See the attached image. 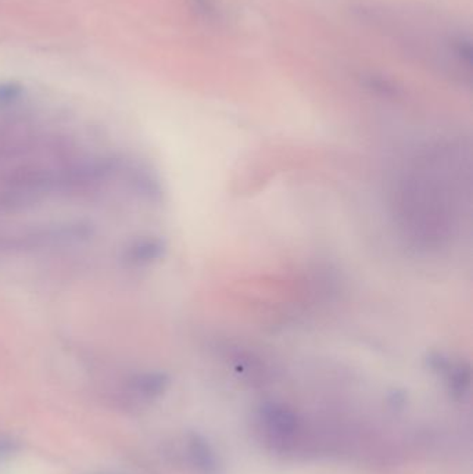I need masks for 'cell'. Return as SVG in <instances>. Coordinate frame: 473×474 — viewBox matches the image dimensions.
I'll use <instances>...</instances> for the list:
<instances>
[{
    "mask_svg": "<svg viewBox=\"0 0 473 474\" xmlns=\"http://www.w3.org/2000/svg\"><path fill=\"white\" fill-rule=\"evenodd\" d=\"M264 419L273 430L283 434L293 433L297 423L296 415L293 412L276 405H270L264 409Z\"/></svg>",
    "mask_w": 473,
    "mask_h": 474,
    "instance_id": "cell-3",
    "label": "cell"
},
{
    "mask_svg": "<svg viewBox=\"0 0 473 474\" xmlns=\"http://www.w3.org/2000/svg\"><path fill=\"white\" fill-rule=\"evenodd\" d=\"M188 453L192 465L201 474H218V462L215 452L208 441L200 434H192L188 440Z\"/></svg>",
    "mask_w": 473,
    "mask_h": 474,
    "instance_id": "cell-1",
    "label": "cell"
},
{
    "mask_svg": "<svg viewBox=\"0 0 473 474\" xmlns=\"http://www.w3.org/2000/svg\"><path fill=\"white\" fill-rule=\"evenodd\" d=\"M131 387L143 397L154 398L167 390L168 378L164 374H142L132 380Z\"/></svg>",
    "mask_w": 473,
    "mask_h": 474,
    "instance_id": "cell-2",
    "label": "cell"
},
{
    "mask_svg": "<svg viewBox=\"0 0 473 474\" xmlns=\"http://www.w3.org/2000/svg\"><path fill=\"white\" fill-rule=\"evenodd\" d=\"M21 93V88L16 83L0 85V103H7L19 98Z\"/></svg>",
    "mask_w": 473,
    "mask_h": 474,
    "instance_id": "cell-4",
    "label": "cell"
},
{
    "mask_svg": "<svg viewBox=\"0 0 473 474\" xmlns=\"http://www.w3.org/2000/svg\"><path fill=\"white\" fill-rule=\"evenodd\" d=\"M19 450V444L9 438V437H0V456H10Z\"/></svg>",
    "mask_w": 473,
    "mask_h": 474,
    "instance_id": "cell-5",
    "label": "cell"
}]
</instances>
